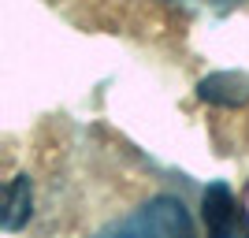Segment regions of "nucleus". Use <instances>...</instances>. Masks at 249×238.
I'll return each instance as SVG.
<instances>
[{
	"instance_id": "1",
	"label": "nucleus",
	"mask_w": 249,
	"mask_h": 238,
	"mask_svg": "<svg viewBox=\"0 0 249 238\" xmlns=\"http://www.w3.org/2000/svg\"><path fill=\"white\" fill-rule=\"evenodd\" d=\"M93 238H197V227L178 197L160 194L138 205L134 212H126L123 220L108 223L104 231H97Z\"/></svg>"
},
{
	"instance_id": "2",
	"label": "nucleus",
	"mask_w": 249,
	"mask_h": 238,
	"mask_svg": "<svg viewBox=\"0 0 249 238\" xmlns=\"http://www.w3.org/2000/svg\"><path fill=\"white\" fill-rule=\"evenodd\" d=\"M201 220L208 238H249V216L227 183H212L201 194Z\"/></svg>"
},
{
	"instance_id": "3",
	"label": "nucleus",
	"mask_w": 249,
	"mask_h": 238,
	"mask_svg": "<svg viewBox=\"0 0 249 238\" xmlns=\"http://www.w3.org/2000/svg\"><path fill=\"white\" fill-rule=\"evenodd\" d=\"M197 97L219 108H242L249 104V78L238 71H216L197 82Z\"/></svg>"
},
{
	"instance_id": "4",
	"label": "nucleus",
	"mask_w": 249,
	"mask_h": 238,
	"mask_svg": "<svg viewBox=\"0 0 249 238\" xmlns=\"http://www.w3.org/2000/svg\"><path fill=\"white\" fill-rule=\"evenodd\" d=\"M34 212V183L30 175H15L8 186V216H4V227L19 231Z\"/></svg>"
}]
</instances>
